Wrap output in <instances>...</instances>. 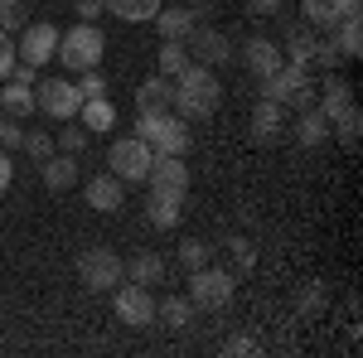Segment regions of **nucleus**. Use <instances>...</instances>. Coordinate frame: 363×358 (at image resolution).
I'll list each match as a JSON object with an SVG mask.
<instances>
[{
    "label": "nucleus",
    "instance_id": "f257e3e1",
    "mask_svg": "<svg viewBox=\"0 0 363 358\" xmlns=\"http://www.w3.org/2000/svg\"><path fill=\"white\" fill-rule=\"evenodd\" d=\"M218 97H223V87H218V78H213V68L189 63V68L174 78V102H169V111L184 116V121H203V116L218 111Z\"/></svg>",
    "mask_w": 363,
    "mask_h": 358
},
{
    "label": "nucleus",
    "instance_id": "f03ea898",
    "mask_svg": "<svg viewBox=\"0 0 363 358\" xmlns=\"http://www.w3.org/2000/svg\"><path fill=\"white\" fill-rule=\"evenodd\" d=\"M102 54H107V34H102L97 25H87V20H78L73 29L58 34V54L54 58H63L68 73H87V68H102Z\"/></svg>",
    "mask_w": 363,
    "mask_h": 358
},
{
    "label": "nucleus",
    "instance_id": "7ed1b4c3",
    "mask_svg": "<svg viewBox=\"0 0 363 358\" xmlns=\"http://www.w3.org/2000/svg\"><path fill=\"white\" fill-rule=\"evenodd\" d=\"M136 136L145 140L155 155H184V150H189L184 116H174V111H136Z\"/></svg>",
    "mask_w": 363,
    "mask_h": 358
},
{
    "label": "nucleus",
    "instance_id": "20e7f679",
    "mask_svg": "<svg viewBox=\"0 0 363 358\" xmlns=\"http://www.w3.org/2000/svg\"><path fill=\"white\" fill-rule=\"evenodd\" d=\"M262 97H272V102H281V107L301 111V107H315V78H310V68H301V63H281L272 78H262Z\"/></svg>",
    "mask_w": 363,
    "mask_h": 358
},
{
    "label": "nucleus",
    "instance_id": "39448f33",
    "mask_svg": "<svg viewBox=\"0 0 363 358\" xmlns=\"http://www.w3.org/2000/svg\"><path fill=\"white\" fill-rule=\"evenodd\" d=\"M150 160H155V150L140 136H121V140H112V150H107V169H112L121 184H140L145 169H150Z\"/></svg>",
    "mask_w": 363,
    "mask_h": 358
},
{
    "label": "nucleus",
    "instance_id": "423d86ee",
    "mask_svg": "<svg viewBox=\"0 0 363 358\" xmlns=\"http://www.w3.org/2000/svg\"><path fill=\"white\" fill-rule=\"evenodd\" d=\"M78 107H83L78 83H68V78H44V83H34V111H44V116H54V121H73Z\"/></svg>",
    "mask_w": 363,
    "mask_h": 358
},
{
    "label": "nucleus",
    "instance_id": "0eeeda50",
    "mask_svg": "<svg viewBox=\"0 0 363 358\" xmlns=\"http://www.w3.org/2000/svg\"><path fill=\"white\" fill-rule=\"evenodd\" d=\"M233 286H238L233 272L199 267V272H189V301H194V310H223L233 301Z\"/></svg>",
    "mask_w": 363,
    "mask_h": 358
},
{
    "label": "nucleus",
    "instance_id": "6e6552de",
    "mask_svg": "<svg viewBox=\"0 0 363 358\" xmlns=\"http://www.w3.org/2000/svg\"><path fill=\"white\" fill-rule=\"evenodd\" d=\"M78 281L87 291H116L126 276H121V257L112 247H87L78 257Z\"/></svg>",
    "mask_w": 363,
    "mask_h": 358
},
{
    "label": "nucleus",
    "instance_id": "1a4fd4ad",
    "mask_svg": "<svg viewBox=\"0 0 363 358\" xmlns=\"http://www.w3.org/2000/svg\"><path fill=\"white\" fill-rule=\"evenodd\" d=\"M116 320L121 325H131V330H145V325H155V296H150V286H136V281H121L116 286Z\"/></svg>",
    "mask_w": 363,
    "mask_h": 358
},
{
    "label": "nucleus",
    "instance_id": "9d476101",
    "mask_svg": "<svg viewBox=\"0 0 363 358\" xmlns=\"http://www.w3.org/2000/svg\"><path fill=\"white\" fill-rule=\"evenodd\" d=\"M54 54H58V29L49 25V20H29V25L20 29L15 58H20V63H29V68H44Z\"/></svg>",
    "mask_w": 363,
    "mask_h": 358
},
{
    "label": "nucleus",
    "instance_id": "9b49d317",
    "mask_svg": "<svg viewBox=\"0 0 363 358\" xmlns=\"http://www.w3.org/2000/svg\"><path fill=\"white\" fill-rule=\"evenodd\" d=\"M184 49H189V63H203V68H223L228 58H233V44H228V34L208 29L203 20H199V25L184 34Z\"/></svg>",
    "mask_w": 363,
    "mask_h": 358
},
{
    "label": "nucleus",
    "instance_id": "f8f14e48",
    "mask_svg": "<svg viewBox=\"0 0 363 358\" xmlns=\"http://www.w3.org/2000/svg\"><path fill=\"white\" fill-rule=\"evenodd\" d=\"M145 184H150V194H174V198H184V194H189L184 155H155L150 169H145Z\"/></svg>",
    "mask_w": 363,
    "mask_h": 358
},
{
    "label": "nucleus",
    "instance_id": "ddd939ff",
    "mask_svg": "<svg viewBox=\"0 0 363 358\" xmlns=\"http://www.w3.org/2000/svg\"><path fill=\"white\" fill-rule=\"evenodd\" d=\"M310 29H335L349 15H363V0H301Z\"/></svg>",
    "mask_w": 363,
    "mask_h": 358
},
{
    "label": "nucleus",
    "instance_id": "4468645a",
    "mask_svg": "<svg viewBox=\"0 0 363 358\" xmlns=\"http://www.w3.org/2000/svg\"><path fill=\"white\" fill-rule=\"evenodd\" d=\"M83 194H87V208H97V213H116L121 198H126V184L107 169V174H92V179L83 184Z\"/></svg>",
    "mask_w": 363,
    "mask_h": 358
},
{
    "label": "nucleus",
    "instance_id": "2eb2a0df",
    "mask_svg": "<svg viewBox=\"0 0 363 358\" xmlns=\"http://www.w3.org/2000/svg\"><path fill=\"white\" fill-rule=\"evenodd\" d=\"M39 179H44V189L49 194H68L78 184V160L73 155H49V160H39Z\"/></svg>",
    "mask_w": 363,
    "mask_h": 358
},
{
    "label": "nucleus",
    "instance_id": "dca6fc26",
    "mask_svg": "<svg viewBox=\"0 0 363 358\" xmlns=\"http://www.w3.org/2000/svg\"><path fill=\"white\" fill-rule=\"evenodd\" d=\"M281 121H286V107L272 102V97H262L257 107H252V140H262V145H272L281 136Z\"/></svg>",
    "mask_w": 363,
    "mask_h": 358
},
{
    "label": "nucleus",
    "instance_id": "f3484780",
    "mask_svg": "<svg viewBox=\"0 0 363 358\" xmlns=\"http://www.w3.org/2000/svg\"><path fill=\"white\" fill-rule=\"evenodd\" d=\"M242 54H247L252 78H272V73H277L281 63H286V54H281V44H277V39H252V44L242 49Z\"/></svg>",
    "mask_w": 363,
    "mask_h": 358
},
{
    "label": "nucleus",
    "instance_id": "a211bd4d",
    "mask_svg": "<svg viewBox=\"0 0 363 358\" xmlns=\"http://www.w3.org/2000/svg\"><path fill=\"white\" fill-rule=\"evenodd\" d=\"M121 276L136 281V286H160V276H165V257H160V252H136L131 262H121Z\"/></svg>",
    "mask_w": 363,
    "mask_h": 358
},
{
    "label": "nucleus",
    "instance_id": "6ab92c4d",
    "mask_svg": "<svg viewBox=\"0 0 363 358\" xmlns=\"http://www.w3.org/2000/svg\"><path fill=\"white\" fill-rule=\"evenodd\" d=\"M169 102H174V78L155 73L136 87V111H169Z\"/></svg>",
    "mask_w": 363,
    "mask_h": 358
},
{
    "label": "nucleus",
    "instance_id": "aec40b11",
    "mask_svg": "<svg viewBox=\"0 0 363 358\" xmlns=\"http://www.w3.org/2000/svg\"><path fill=\"white\" fill-rule=\"evenodd\" d=\"M78 121H83V131H112L116 126V107L107 97H83V107H78Z\"/></svg>",
    "mask_w": 363,
    "mask_h": 358
},
{
    "label": "nucleus",
    "instance_id": "412c9836",
    "mask_svg": "<svg viewBox=\"0 0 363 358\" xmlns=\"http://www.w3.org/2000/svg\"><path fill=\"white\" fill-rule=\"evenodd\" d=\"M296 140L301 145H325L330 140V116L320 107H301V116H296Z\"/></svg>",
    "mask_w": 363,
    "mask_h": 358
},
{
    "label": "nucleus",
    "instance_id": "4be33fe9",
    "mask_svg": "<svg viewBox=\"0 0 363 358\" xmlns=\"http://www.w3.org/2000/svg\"><path fill=\"white\" fill-rule=\"evenodd\" d=\"M150 25L160 29L165 39H184V34H189V29H194L199 20H194V10H184V5H169V10H165V5H160Z\"/></svg>",
    "mask_w": 363,
    "mask_h": 358
},
{
    "label": "nucleus",
    "instance_id": "5701e85b",
    "mask_svg": "<svg viewBox=\"0 0 363 358\" xmlns=\"http://www.w3.org/2000/svg\"><path fill=\"white\" fill-rule=\"evenodd\" d=\"M354 102V83L349 78H339V73H325V83H320V111L325 116H335L339 107H349Z\"/></svg>",
    "mask_w": 363,
    "mask_h": 358
},
{
    "label": "nucleus",
    "instance_id": "b1692460",
    "mask_svg": "<svg viewBox=\"0 0 363 358\" xmlns=\"http://www.w3.org/2000/svg\"><path fill=\"white\" fill-rule=\"evenodd\" d=\"M155 320L169 325V330H184L194 320V301L189 296H165V301H155Z\"/></svg>",
    "mask_w": 363,
    "mask_h": 358
},
{
    "label": "nucleus",
    "instance_id": "393cba45",
    "mask_svg": "<svg viewBox=\"0 0 363 358\" xmlns=\"http://www.w3.org/2000/svg\"><path fill=\"white\" fill-rule=\"evenodd\" d=\"M102 5H107V15L126 20V25H145V20H155V10H160V0H102Z\"/></svg>",
    "mask_w": 363,
    "mask_h": 358
},
{
    "label": "nucleus",
    "instance_id": "a878e982",
    "mask_svg": "<svg viewBox=\"0 0 363 358\" xmlns=\"http://www.w3.org/2000/svg\"><path fill=\"white\" fill-rule=\"evenodd\" d=\"M155 68H160V78H179V73L189 68V49H184V39H165L160 54H155Z\"/></svg>",
    "mask_w": 363,
    "mask_h": 358
},
{
    "label": "nucleus",
    "instance_id": "bb28decb",
    "mask_svg": "<svg viewBox=\"0 0 363 358\" xmlns=\"http://www.w3.org/2000/svg\"><path fill=\"white\" fill-rule=\"evenodd\" d=\"M281 54H286V63H301V68H310V58H315V29H291L286 34V44H281Z\"/></svg>",
    "mask_w": 363,
    "mask_h": 358
},
{
    "label": "nucleus",
    "instance_id": "cd10ccee",
    "mask_svg": "<svg viewBox=\"0 0 363 358\" xmlns=\"http://www.w3.org/2000/svg\"><path fill=\"white\" fill-rule=\"evenodd\" d=\"M330 131L339 136V145H349V150H354V145H359V131H363L359 107H354V102H349V107H339L335 116H330Z\"/></svg>",
    "mask_w": 363,
    "mask_h": 358
},
{
    "label": "nucleus",
    "instance_id": "c85d7f7f",
    "mask_svg": "<svg viewBox=\"0 0 363 358\" xmlns=\"http://www.w3.org/2000/svg\"><path fill=\"white\" fill-rule=\"evenodd\" d=\"M330 39L339 44V54H344V58H359L363 54V25H359V15L339 20V25L330 29Z\"/></svg>",
    "mask_w": 363,
    "mask_h": 358
},
{
    "label": "nucleus",
    "instance_id": "c756f323",
    "mask_svg": "<svg viewBox=\"0 0 363 358\" xmlns=\"http://www.w3.org/2000/svg\"><path fill=\"white\" fill-rule=\"evenodd\" d=\"M145 213L155 228H174L179 213H184V198H174V194H150V203H145Z\"/></svg>",
    "mask_w": 363,
    "mask_h": 358
},
{
    "label": "nucleus",
    "instance_id": "7c9ffc66",
    "mask_svg": "<svg viewBox=\"0 0 363 358\" xmlns=\"http://www.w3.org/2000/svg\"><path fill=\"white\" fill-rule=\"evenodd\" d=\"M208 257H213V247H208L203 237H184V242H179V262H184V272L208 267Z\"/></svg>",
    "mask_w": 363,
    "mask_h": 358
},
{
    "label": "nucleus",
    "instance_id": "2f4dec72",
    "mask_svg": "<svg viewBox=\"0 0 363 358\" xmlns=\"http://www.w3.org/2000/svg\"><path fill=\"white\" fill-rule=\"evenodd\" d=\"M25 15H29V0H0V29L5 34H20L29 25Z\"/></svg>",
    "mask_w": 363,
    "mask_h": 358
},
{
    "label": "nucleus",
    "instance_id": "473e14b6",
    "mask_svg": "<svg viewBox=\"0 0 363 358\" xmlns=\"http://www.w3.org/2000/svg\"><path fill=\"white\" fill-rule=\"evenodd\" d=\"M339 63H344V54H339L335 39H315V58H310V68H320V73H335Z\"/></svg>",
    "mask_w": 363,
    "mask_h": 358
},
{
    "label": "nucleus",
    "instance_id": "72a5a7b5",
    "mask_svg": "<svg viewBox=\"0 0 363 358\" xmlns=\"http://www.w3.org/2000/svg\"><path fill=\"white\" fill-rule=\"evenodd\" d=\"M20 145H25L20 116H5V111H0V150H20Z\"/></svg>",
    "mask_w": 363,
    "mask_h": 358
},
{
    "label": "nucleus",
    "instance_id": "f704fd0d",
    "mask_svg": "<svg viewBox=\"0 0 363 358\" xmlns=\"http://www.w3.org/2000/svg\"><path fill=\"white\" fill-rule=\"evenodd\" d=\"M58 150H63V155H78V150H83L87 145V131L83 126H63V131H58V140H54Z\"/></svg>",
    "mask_w": 363,
    "mask_h": 358
},
{
    "label": "nucleus",
    "instance_id": "c9c22d12",
    "mask_svg": "<svg viewBox=\"0 0 363 358\" xmlns=\"http://www.w3.org/2000/svg\"><path fill=\"white\" fill-rule=\"evenodd\" d=\"M78 92H83V97H107V78H102V68L78 73Z\"/></svg>",
    "mask_w": 363,
    "mask_h": 358
},
{
    "label": "nucleus",
    "instance_id": "e433bc0d",
    "mask_svg": "<svg viewBox=\"0 0 363 358\" xmlns=\"http://www.w3.org/2000/svg\"><path fill=\"white\" fill-rule=\"evenodd\" d=\"M25 150L34 155V160H49L58 145H54V136H44V131H25Z\"/></svg>",
    "mask_w": 363,
    "mask_h": 358
},
{
    "label": "nucleus",
    "instance_id": "4c0bfd02",
    "mask_svg": "<svg viewBox=\"0 0 363 358\" xmlns=\"http://www.w3.org/2000/svg\"><path fill=\"white\" fill-rule=\"evenodd\" d=\"M228 252L238 257V272H252V267H257V257H252V242H247V237H233V242H228Z\"/></svg>",
    "mask_w": 363,
    "mask_h": 358
},
{
    "label": "nucleus",
    "instance_id": "58836bf2",
    "mask_svg": "<svg viewBox=\"0 0 363 358\" xmlns=\"http://www.w3.org/2000/svg\"><path fill=\"white\" fill-rule=\"evenodd\" d=\"M320 305H325V286H320V281H310V291L301 296V315H315Z\"/></svg>",
    "mask_w": 363,
    "mask_h": 358
},
{
    "label": "nucleus",
    "instance_id": "ea45409f",
    "mask_svg": "<svg viewBox=\"0 0 363 358\" xmlns=\"http://www.w3.org/2000/svg\"><path fill=\"white\" fill-rule=\"evenodd\" d=\"M10 68H15V39L0 29V78H10Z\"/></svg>",
    "mask_w": 363,
    "mask_h": 358
},
{
    "label": "nucleus",
    "instance_id": "a19ab883",
    "mask_svg": "<svg viewBox=\"0 0 363 358\" xmlns=\"http://www.w3.org/2000/svg\"><path fill=\"white\" fill-rule=\"evenodd\" d=\"M223 354H233V358H238V354H257V339H242V334H238V339H228V344H223Z\"/></svg>",
    "mask_w": 363,
    "mask_h": 358
},
{
    "label": "nucleus",
    "instance_id": "79ce46f5",
    "mask_svg": "<svg viewBox=\"0 0 363 358\" xmlns=\"http://www.w3.org/2000/svg\"><path fill=\"white\" fill-rule=\"evenodd\" d=\"M97 15H102V0H78V20L97 25Z\"/></svg>",
    "mask_w": 363,
    "mask_h": 358
},
{
    "label": "nucleus",
    "instance_id": "37998d69",
    "mask_svg": "<svg viewBox=\"0 0 363 358\" xmlns=\"http://www.w3.org/2000/svg\"><path fill=\"white\" fill-rule=\"evenodd\" d=\"M10 179H15V165H10V150H0V194L10 189Z\"/></svg>",
    "mask_w": 363,
    "mask_h": 358
},
{
    "label": "nucleus",
    "instance_id": "c03bdc74",
    "mask_svg": "<svg viewBox=\"0 0 363 358\" xmlns=\"http://www.w3.org/2000/svg\"><path fill=\"white\" fill-rule=\"evenodd\" d=\"M281 0H247V15H277Z\"/></svg>",
    "mask_w": 363,
    "mask_h": 358
}]
</instances>
